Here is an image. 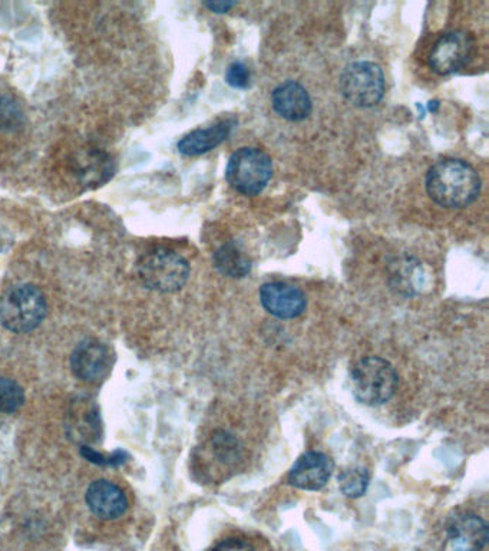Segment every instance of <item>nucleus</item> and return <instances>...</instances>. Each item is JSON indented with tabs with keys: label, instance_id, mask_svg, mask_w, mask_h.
I'll list each match as a JSON object with an SVG mask.
<instances>
[{
	"label": "nucleus",
	"instance_id": "1",
	"mask_svg": "<svg viewBox=\"0 0 489 551\" xmlns=\"http://www.w3.org/2000/svg\"><path fill=\"white\" fill-rule=\"evenodd\" d=\"M426 191L439 206L464 209L478 199L481 178L477 170L465 161L445 158L428 171Z\"/></svg>",
	"mask_w": 489,
	"mask_h": 551
},
{
	"label": "nucleus",
	"instance_id": "2",
	"mask_svg": "<svg viewBox=\"0 0 489 551\" xmlns=\"http://www.w3.org/2000/svg\"><path fill=\"white\" fill-rule=\"evenodd\" d=\"M48 313L44 293L33 285H19L0 298V323L13 333H28L41 325Z\"/></svg>",
	"mask_w": 489,
	"mask_h": 551
},
{
	"label": "nucleus",
	"instance_id": "3",
	"mask_svg": "<svg viewBox=\"0 0 489 551\" xmlns=\"http://www.w3.org/2000/svg\"><path fill=\"white\" fill-rule=\"evenodd\" d=\"M399 378L391 362L378 356L362 359L352 372L353 395L368 407H379L391 401Z\"/></svg>",
	"mask_w": 489,
	"mask_h": 551
},
{
	"label": "nucleus",
	"instance_id": "4",
	"mask_svg": "<svg viewBox=\"0 0 489 551\" xmlns=\"http://www.w3.org/2000/svg\"><path fill=\"white\" fill-rule=\"evenodd\" d=\"M142 285L160 293H174L183 289L190 277V265L181 254L168 249H157L142 256L138 263Z\"/></svg>",
	"mask_w": 489,
	"mask_h": 551
},
{
	"label": "nucleus",
	"instance_id": "5",
	"mask_svg": "<svg viewBox=\"0 0 489 551\" xmlns=\"http://www.w3.org/2000/svg\"><path fill=\"white\" fill-rule=\"evenodd\" d=\"M272 176V158L259 148H240L227 163V183L244 196L260 194Z\"/></svg>",
	"mask_w": 489,
	"mask_h": 551
},
{
	"label": "nucleus",
	"instance_id": "6",
	"mask_svg": "<svg viewBox=\"0 0 489 551\" xmlns=\"http://www.w3.org/2000/svg\"><path fill=\"white\" fill-rule=\"evenodd\" d=\"M340 89L356 107H375L385 95V75L373 62H355L343 71Z\"/></svg>",
	"mask_w": 489,
	"mask_h": 551
},
{
	"label": "nucleus",
	"instance_id": "7",
	"mask_svg": "<svg viewBox=\"0 0 489 551\" xmlns=\"http://www.w3.org/2000/svg\"><path fill=\"white\" fill-rule=\"evenodd\" d=\"M474 39L467 32L452 31L436 41L429 55V65L436 74L451 75L461 71L471 59Z\"/></svg>",
	"mask_w": 489,
	"mask_h": 551
},
{
	"label": "nucleus",
	"instance_id": "8",
	"mask_svg": "<svg viewBox=\"0 0 489 551\" xmlns=\"http://www.w3.org/2000/svg\"><path fill=\"white\" fill-rule=\"evenodd\" d=\"M114 358L108 346L98 341L81 343L71 356V369L85 382H101L111 371Z\"/></svg>",
	"mask_w": 489,
	"mask_h": 551
},
{
	"label": "nucleus",
	"instance_id": "9",
	"mask_svg": "<svg viewBox=\"0 0 489 551\" xmlns=\"http://www.w3.org/2000/svg\"><path fill=\"white\" fill-rule=\"evenodd\" d=\"M263 308L279 319L299 318L306 310L305 293L299 287L283 282L266 283L260 287Z\"/></svg>",
	"mask_w": 489,
	"mask_h": 551
},
{
	"label": "nucleus",
	"instance_id": "10",
	"mask_svg": "<svg viewBox=\"0 0 489 551\" xmlns=\"http://www.w3.org/2000/svg\"><path fill=\"white\" fill-rule=\"evenodd\" d=\"M488 526L477 514H459L446 530V550L481 551L487 546Z\"/></svg>",
	"mask_w": 489,
	"mask_h": 551
},
{
	"label": "nucleus",
	"instance_id": "11",
	"mask_svg": "<svg viewBox=\"0 0 489 551\" xmlns=\"http://www.w3.org/2000/svg\"><path fill=\"white\" fill-rule=\"evenodd\" d=\"M333 468L335 464L323 452H306L290 470L289 483L300 490H322L329 481Z\"/></svg>",
	"mask_w": 489,
	"mask_h": 551
},
{
	"label": "nucleus",
	"instance_id": "12",
	"mask_svg": "<svg viewBox=\"0 0 489 551\" xmlns=\"http://www.w3.org/2000/svg\"><path fill=\"white\" fill-rule=\"evenodd\" d=\"M69 438L81 444V447H89L92 442L99 441L102 434V422L95 402L91 399L81 398L71 405L66 422Z\"/></svg>",
	"mask_w": 489,
	"mask_h": 551
},
{
	"label": "nucleus",
	"instance_id": "13",
	"mask_svg": "<svg viewBox=\"0 0 489 551\" xmlns=\"http://www.w3.org/2000/svg\"><path fill=\"white\" fill-rule=\"evenodd\" d=\"M272 104L280 117L293 122L306 120L313 110L309 92L294 81L284 82L274 89Z\"/></svg>",
	"mask_w": 489,
	"mask_h": 551
},
{
	"label": "nucleus",
	"instance_id": "14",
	"mask_svg": "<svg viewBox=\"0 0 489 551\" xmlns=\"http://www.w3.org/2000/svg\"><path fill=\"white\" fill-rule=\"evenodd\" d=\"M87 504L89 510L102 520H115L128 510L124 491L107 480H98L89 485Z\"/></svg>",
	"mask_w": 489,
	"mask_h": 551
},
{
	"label": "nucleus",
	"instance_id": "15",
	"mask_svg": "<svg viewBox=\"0 0 489 551\" xmlns=\"http://www.w3.org/2000/svg\"><path fill=\"white\" fill-rule=\"evenodd\" d=\"M234 125H236V121L224 120L213 127L193 131V133L185 135L183 140L178 143V151L188 157L208 153L229 138Z\"/></svg>",
	"mask_w": 489,
	"mask_h": 551
},
{
	"label": "nucleus",
	"instance_id": "16",
	"mask_svg": "<svg viewBox=\"0 0 489 551\" xmlns=\"http://www.w3.org/2000/svg\"><path fill=\"white\" fill-rule=\"evenodd\" d=\"M213 262L218 272L230 279H243L251 270L250 257L236 242H227L218 247Z\"/></svg>",
	"mask_w": 489,
	"mask_h": 551
},
{
	"label": "nucleus",
	"instance_id": "17",
	"mask_svg": "<svg viewBox=\"0 0 489 551\" xmlns=\"http://www.w3.org/2000/svg\"><path fill=\"white\" fill-rule=\"evenodd\" d=\"M211 450L218 463L224 465H236L243 457V447L239 438L234 437L229 431L218 430L211 437Z\"/></svg>",
	"mask_w": 489,
	"mask_h": 551
},
{
	"label": "nucleus",
	"instance_id": "18",
	"mask_svg": "<svg viewBox=\"0 0 489 551\" xmlns=\"http://www.w3.org/2000/svg\"><path fill=\"white\" fill-rule=\"evenodd\" d=\"M370 483L369 471L363 467H352L339 475V485L342 493L349 498L365 496Z\"/></svg>",
	"mask_w": 489,
	"mask_h": 551
},
{
	"label": "nucleus",
	"instance_id": "19",
	"mask_svg": "<svg viewBox=\"0 0 489 551\" xmlns=\"http://www.w3.org/2000/svg\"><path fill=\"white\" fill-rule=\"evenodd\" d=\"M25 125V114L8 95H0V131L16 133Z\"/></svg>",
	"mask_w": 489,
	"mask_h": 551
},
{
	"label": "nucleus",
	"instance_id": "20",
	"mask_svg": "<svg viewBox=\"0 0 489 551\" xmlns=\"http://www.w3.org/2000/svg\"><path fill=\"white\" fill-rule=\"evenodd\" d=\"M25 404V394L21 386L9 379L0 378V412L13 414Z\"/></svg>",
	"mask_w": 489,
	"mask_h": 551
},
{
	"label": "nucleus",
	"instance_id": "21",
	"mask_svg": "<svg viewBox=\"0 0 489 551\" xmlns=\"http://www.w3.org/2000/svg\"><path fill=\"white\" fill-rule=\"evenodd\" d=\"M250 71L244 62H233L226 72V81L230 87L244 89L250 85Z\"/></svg>",
	"mask_w": 489,
	"mask_h": 551
},
{
	"label": "nucleus",
	"instance_id": "22",
	"mask_svg": "<svg viewBox=\"0 0 489 551\" xmlns=\"http://www.w3.org/2000/svg\"><path fill=\"white\" fill-rule=\"evenodd\" d=\"M81 454L89 461L98 465H121L127 461L128 455L124 451L112 452L109 457L99 454L91 447H81Z\"/></svg>",
	"mask_w": 489,
	"mask_h": 551
},
{
	"label": "nucleus",
	"instance_id": "23",
	"mask_svg": "<svg viewBox=\"0 0 489 551\" xmlns=\"http://www.w3.org/2000/svg\"><path fill=\"white\" fill-rule=\"evenodd\" d=\"M213 551H256L250 543L241 539H229L221 541Z\"/></svg>",
	"mask_w": 489,
	"mask_h": 551
},
{
	"label": "nucleus",
	"instance_id": "24",
	"mask_svg": "<svg viewBox=\"0 0 489 551\" xmlns=\"http://www.w3.org/2000/svg\"><path fill=\"white\" fill-rule=\"evenodd\" d=\"M236 2H207L204 3L206 8L210 9L211 12L216 13H226L229 12L231 8L236 6Z\"/></svg>",
	"mask_w": 489,
	"mask_h": 551
}]
</instances>
